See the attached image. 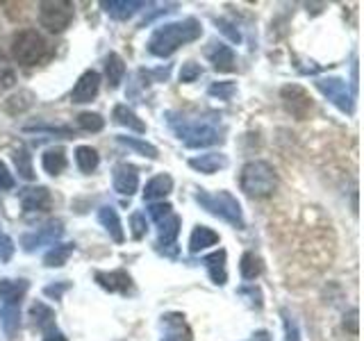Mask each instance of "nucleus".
Instances as JSON below:
<instances>
[{
	"label": "nucleus",
	"instance_id": "nucleus-7",
	"mask_svg": "<svg viewBox=\"0 0 364 341\" xmlns=\"http://www.w3.org/2000/svg\"><path fill=\"white\" fill-rule=\"evenodd\" d=\"M314 85L337 109H341L344 114H353V96H350L348 85L344 80L341 77H318Z\"/></svg>",
	"mask_w": 364,
	"mask_h": 341
},
{
	"label": "nucleus",
	"instance_id": "nucleus-20",
	"mask_svg": "<svg viewBox=\"0 0 364 341\" xmlns=\"http://www.w3.org/2000/svg\"><path fill=\"white\" fill-rule=\"evenodd\" d=\"M225 164H228V159L221 153H208V155H200V157H191L189 159V166L200 170V173H205V175L216 173V170L223 168Z\"/></svg>",
	"mask_w": 364,
	"mask_h": 341
},
{
	"label": "nucleus",
	"instance_id": "nucleus-26",
	"mask_svg": "<svg viewBox=\"0 0 364 341\" xmlns=\"http://www.w3.org/2000/svg\"><path fill=\"white\" fill-rule=\"evenodd\" d=\"M75 164L82 173H94L100 164V155L96 153V148H91V146H77L75 148Z\"/></svg>",
	"mask_w": 364,
	"mask_h": 341
},
{
	"label": "nucleus",
	"instance_id": "nucleus-21",
	"mask_svg": "<svg viewBox=\"0 0 364 341\" xmlns=\"http://www.w3.org/2000/svg\"><path fill=\"white\" fill-rule=\"evenodd\" d=\"M159 239H157V246L159 248H168V246H173L176 244V239H178V232H180V216L176 214H171L166 216L164 221H159Z\"/></svg>",
	"mask_w": 364,
	"mask_h": 341
},
{
	"label": "nucleus",
	"instance_id": "nucleus-10",
	"mask_svg": "<svg viewBox=\"0 0 364 341\" xmlns=\"http://www.w3.org/2000/svg\"><path fill=\"white\" fill-rule=\"evenodd\" d=\"M112 182H114V191L121 193V196H132V193L139 189V173H136V168L132 164H119L114 168V175H112Z\"/></svg>",
	"mask_w": 364,
	"mask_h": 341
},
{
	"label": "nucleus",
	"instance_id": "nucleus-13",
	"mask_svg": "<svg viewBox=\"0 0 364 341\" xmlns=\"http://www.w3.org/2000/svg\"><path fill=\"white\" fill-rule=\"evenodd\" d=\"M162 328H164L162 341H191V330L185 323V316L182 314L173 312L162 316Z\"/></svg>",
	"mask_w": 364,
	"mask_h": 341
},
{
	"label": "nucleus",
	"instance_id": "nucleus-43",
	"mask_svg": "<svg viewBox=\"0 0 364 341\" xmlns=\"http://www.w3.org/2000/svg\"><path fill=\"white\" fill-rule=\"evenodd\" d=\"M0 189H3V191L14 189V175L9 173V168L5 166V162H0Z\"/></svg>",
	"mask_w": 364,
	"mask_h": 341
},
{
	"label": "nucleus",
	"instance_id": "nucleus-31",
	"mask_svg": "<svg viewBox=\"0 0 364 341\" xmlns=\"http://www.w3.org/2000/svg\"><path fill=\"white\" fill-rule=\"evenodd\" d=\"M11 159H14V166L18 170V175L23 180H34V166H32V155L28 153V148H16L14 155H11Z\"/></svg>",
	"mask_w": 364,
	"mask_h": 341
},
{
	"label": "nucleus",
	"instance_id": "nucleus-27",
	"mask_svg": "<svg viewBox=\"0 0 364 341\" xmlns=\"http://www.w3.org/2000/svg\"><path fill=\"white\" fill-rule=\"evenodd\" d=\"M123 75H125V62L121 60V55L109 53L105 60V77H107L109 89H117L121 85Z\"/></svg>",
	"mask_w": 364,
	"mask_h": 341
},
{
	"label": "nucleus",
	"instance_id": "nucleus-38",
	"mask_svg": "<svg viewBox=\"0 0 364 341\" xmlns=\"http://www.w3.org/2000/svg\"><path fill=\"white\" fill-rule=\"evenodd\" d=\"M235 91H237L235 82H216V85L210 87V94L212 96H219L223 100H230L235 96Z\"/></svg>",
	"mask_w": 364,
	"mask_h": 341
},
{
	"label": "nucleus",
	"instance_id": "nucleus-25",
	"mask_svg": "<svg viewBox=\"0 0 364 341\" xmlns=\"http://www.w3.org/2000/svg\"><path fill=\"white\" fill-rule=\"evenodd\" d=\"M41 166L48 175H60L66 168V153L62 148H48L41 157Z\"/></svg>",
	"mask_w": 364,
	"mask_h": 341
},
{
	"label": "nucleus",
	"instance_id": "nucleus-14",
	"mask_svg": "<svg viewBox=\"0 0 364 341\" xmlns=\"http://www.w3.org/2000/svg\"><path fill=\"white\" fill-rule=\"evenodd\" d=\"M21 205L28 214L30 212H46L50 207V191L46 187H30L21 191Z\"/></svg>",
	"mask_w": 364,
	"mask_h": 341
},
{
	"label": "nucleus",
	"instance_id": "nucleus-11",
	"mask_svg": "<svg viewBox=\"0 0 364 341\" xmlns=\"http://www.w3.org/2000/svg\"><path fill=\"white\" fill-rule=\"evenodd\" d=\"M98 89H100V75L96 71H85L71 91V102H77V105L91 102L98 96Z\"/></svg>",
	"mask_w": 364,
	"mask_h": 341
},
{
	"label": "nucleus",
	"instance_id": "nucleus-35",
	"mask_svg": "<svg viewBox=\"0 0 364 341\" xmlns=\"http://www.w3.org/2000/svg\"><path fill=\"white\" fill-rule=\"evenodd\" d=\"M16 77H14V71H11V66L7 64V60L3 55H0V91H5L9 87H14Z\"/></svg>",
	"mask_w": 364,
	"mask_h": 341
},
{
	"label": "nucleus",
	"instance_id": "nucleus-16",
	"mask_svg": "<svg viewBox=\"0 0 364 341\" xmlns=\"http://www.w3.org/2000/svg\"><path fill=\"white\" fill-rule=\"evenodd\" d=\"M96 282L100 284L102 289L107 291H121V293H128L132 289V280L125 271H109V273H96Z\"/></svg>",
	"mask_w": 364,
	"mask_h": 341
},
{
	"label": "nucleus",
	"instance_id": "nucleus-1",
	"mask_svg": "<svg viewBox=\"0 0 364 341\" xmlns=\"http://www.w3.org/2000/svg\"><path fill=\"white\" fill-rule=\"evenodd\" d=\"M200 34H203V28L196 18L166 23V26L157 28L153 32L151 41H148V53L155 57H168V55H173L180 45L196 41Z\"/></svg>",
	"mask_w": 364,
	"mask_h": 341
},
{
	"label": "nucleus",
	"instance_id": "nucleus-45",
	"mask_svg": "<svg viewBox=\"0 0 364 341\" xmlns=\"http://www.w3.org/2000/svg\"><path fill=\"white\" fill-rule=\"evenodd\" d=\"M43 341H68V339L57 328H53V330H48V332H43Z\"/></svg>",
	"mask_w": 364,
	"mask_h": 341
},
{
	"label": "nucleus",
	"instance_id": "nucleus-42",
	"mask_svg": "<svg viewBox=\"0 0 364 341\" xmlns=\"http://www.w3.org/2000/svg\"><path fill=\"white\" fill-rule=\"evenodd\" d=\"M216 26H219V30L225 34V37H230V41H235V43L242 41V34H239V30H235L232 23H228L223 18H216Z\"/></svg>",
	"mask_w": 364,
	"mask_h": 341
},
{
	"label": "nucleus",
	"instance_id": "nucleus-44",
	"mask_svg": "<svg viewBox=\"0 0 364 341\" xmlns=\"http://www.w3.org/2000/svg\"><path fill=\"white\" fill-rule=\"evenodd\" d=\"M66 289H68V284H66V282H64V284H57V287H55V284H50V287H46V289H43V293H46V296H53V298H60V296H62Z\"/></svg>",
	"mask_w": 364,
	"mask_h": 341
},
{
	"label": "nucleus",
	"instance_id": "nucleus-6",
	"mask_svg": "<svg viewBox=\"0 0 364 341\" xmlns=\"http://www.w3.org/2000/svg\"><path fill=\"white\" fill-rule=\"evenodd\" d=\"M73 21V5L66 3V0H48V3L39 5V23L41 28L48 32L57 34L64 32Z\"/></svg>",
	"mask_w": 364,
	"mask_h": 341
},
{
	"label": "nucleus",
	"instance_id": "nucleus-17",
	"mask_svg": "<svg viewBox=\"0 0 364 341\" xmlns=\"http://www.w3.org/2000/svg\"><path fill=\"white\" fill-rule=\"evenodd\" d=\"M98 221L109 232V237L114 239V242H117V244L125 242V232H123V225H121V219H119V212L114 210L112 205H102V207L98 210Z\"/></svg>",
	"mask_w": 364,
	"mask_h": 341
},
{
	"label": "nucleus",
	"instance_id": "nucleus-3",
	"mask_svg": "<svg viewBox=\"0 0 364 341\" xmlns=\"http://www.w3.org/2000/svg\"><path fill=\"white\" fill-rule=\"evenodd\" d=\"M239 187L253 198H267L278 187V173L271 164L259 162V159L248 162L242 168V175H239Z\"/></svg>",
	"mask_w": 364,
	"mask_h": 341
},
{
	"label": "nucleus",
	"instance_id": "nucleus-9",
	"mask_svg": "<svg viewBox=\"0 0 364 341\" xmlns=\"http://www.w3.org/2000/svg\"><path fill=\"white\" fill-rule=\"evenodd\" d=\"M64 234V227H62V221H55V223H48L39 227L37 232H30V234H23L21 237V246L32 253V250H37L41 246H55V242Z\"/></svg>",
	"mask_w": 364,
	"mask_h": 341
},
{
	"label": "nucleus",
	"instance_id": "nucleus-2",
	"mask_svg": "<svg viewBox=\"0 0 364 341\" xmlns=\"http://www.w3.org/2000/svg\"><path fill=\"white\" fill-rule=\"evenodd\" d=\"M168 123L173 132L178 134V139L185 144L187 148H208L214 144H221V132L219 128L208 121V119H185V117H176V114H168Z\"/></svg>",
	"mask_w": 364,
	"mask_h": 341
},
{
	"label": "nucleus",
	"instance_id": "nucleus-5",
	"mask_svg": "<svg viewBox=\"0 0 364 341\" xmlns=\"http://www.w3.org/2000/svg\"><path fill=\"white\" fill-rule=\"evenodd\" d=\"M46 53H48V43L37 30H21L11 39V57L21 66H34L39 64Z\"/></svg>",
	"mask_w": 364,
	"mask_h": 341
},
{
	"label": "nucleus",
	"instance_id": "nucleus-36",
	"mask_svg": "<svg viewBox=\"0 0 364 341\" xmlns=\"http://www.w3.org/2000/svg\"><path fill=\"white\" fill-rule=\"evenodd\" d=\"M171 210H173V207H171L168 202H153L151 207H148V216H151V219H153L155 223H159V221H164L166 216L173 214Z\"/></svg>",
	"mask_w": 364,
	"mask_h": 341
},
{
	"label": "nucleus",
	"instance_id": "nucleus-37",
	"mask_svg": "<svg viewBox=\"0 0 364 341\" xmlns=\"http://www.w3.org/2000/svg\"><path fill=\"white\" fill-rule=\"evenodd\" d=\"M200 73H203V68H200L198 64H193V62L182 64V68H180V82L189 85V82H193L196 77H200Z\"/></svg>",
	"mask_w": 364,
	"mask_h": 341
},
{
	"label": "nucleus",
	"instance_id": "nucleus-15",
	"mask_svg": "<svg viewBox=\"0 0 364 341\" xmlns=\"http://www.w3.org/2000/svg\"><path fill=\"white\" fill-rule=\"evenodd\" d=\"M28 280H9L3 278L0 280V301H3V307H21L23 296L28 291Z\"/></svg>",
	"mask_w": 364,
	"mask_h": 341
},
{
	"label": "nucleus",
	"instance_id": "nucleus-22",
	"mask_svg": "<svg viewBox=\"0 0 364 341\" xmlns=\"http://www.w3.org/2000/svg\"><path fill=\"white\" fill-rule=\"evenodd\" d=\"M203 264L208 266V273L214 284L223 287L225 280H228V273H225V250H216V253L208 255L203 259Z\"/></svg>",
	"mask_w": 364,
	"mask_h": 341
},
{
	"label": "nucleus",
	"instance_id": "nucleus-18",
	"mask_svg": "<svg viewBox=\"0 0 364 341\" xmlns=\"http://www.w3.org/2000/svg\"><path fill=\"white\" fill-rule=\"evenodd\" d=\"M100 5L105 7V11L112 18L125 21V18H130L136 9H141L146 3H136V0H102Z\"/></svg>",
	"mask_w": 364,
	"mask_h": 341
},
{
	"label": "nucleus",
	"instance_id": "nucleus-32",
	"mask_svg": "<svg viewBox=\"0 0 364 341\" xmlns=\"http://www.w3.org/2000/svg\"><path fill=\"white\" fill-rule=\"evenodd\" d=\"M262 259L255 253H244L242 261H239V271H242V278L244 280H255L259 273H262Z\"/></svg>",
	"mask_w": 364,
	"mask_h": 341
},
{
	"label": "nucleus",
	"instance_id": "nucleus-39",
	"mask_svg": "<svg viewBox=\"0 0 364 341\" xmlns=\"http://www.w3.org/2000/svg\"><path fill=\"white\" fill-rule=\"evenodd\" d=\"M130 227H132V237L134 239H141L148 230V225H146V216L141 212H134L130 216Z\"/></svg>",
	"mask_w": 364,
	"mask_h": 341
},
{
	"label": "nucleus",
	"instance_id": "nucleus-23",
	"mask_svg": "<svg viewBox=\"0 0 364 341\" xmlns=\"http://www.w3.org/2000/svg\"><path fill=\"white\" fill-rule=\"evenodd\" d=\"M112 117H114V121H117L119 125H123V128H128L132 132H139V134L146 132V123L139 117H136V114L128 105H117V107H114Z\"/></svg>",
	"mask_w": 364,
	"mask_h": 341
},
{
	"label": "nucleus",
	"instance_id": "nucleus-24",
	"mask_svg": "<svg viewBox=\"0 0 364 341\" xmlns=\"http://www.w3.org/2000/svg\"><path fill=\"white\" fill-rule=\"evenodd\" d=\"M171 189H173V180H171V175L162 173V175H155L151 182L146 185L144 189V198L146 200H157V198H166Z\"/></svg>",
	"mask_w": 364,
	"mask_h": 341
},
{
	"label": "nucleus",
	"instance_id": "nucleus-12",
	"mask_svg": "<svg viewBox=\"0 0 364 341\" xmlns=\"http://www.w3.org/2000/svg\"><path fill=\"white\" fill-rule=\"evenodd\" d=\"M208 60L212 62V66L216 68L219 73H230L235 71V53L230 45H225L221 41H212L210 48L205 50Z\"/></svg>",
	"mask_w": 364,
	"mask_h": 341
},
{
	"label": "nucleus",
	"instance_id": "nucleus-41",
	"mask_svg": "<svg viewBox=\"0 0 364 341\" xmlns=\"http://www.w3.org/2000/svg\"><path fill=\"white\" fill-rule=\"evenodd\" d=\"M14 242L7 234H0V261H9L14 255Z\"/></svg>",
	"mask_w": 364,
	"mask_h": 341
},
{
	"label": "nucleus",
	"instance_id": "nucleus-19",
	"mask_svg": "<svg viewBox=\"0 0 364 341\" xmlns=\"http://www.w3.org/2000/svg\"><path fill=\"white\" fill-rule=\"evenodd\" d=\"M219 244V234H216L212 227L208 225H196L191 232V239H189V250L191 253H200V250L210 248V246H216Z\"/></svg>",
	"mask_w": 364,
	"mask_h": 341
},
{
	"label": "nucleus",
	"instance_id": "nucleus-8",
	"mask_svg": "<svg viewBox=\"0 0 364 341\" xmlns=\"http://www.w3.org/2000/svg\"><path fill=\"white\" fill-rule=\"evenodd\" d=\"M280 98H282L284 107H287V112L291 114V117L301 119V121L310 117L314 102H312V96L307 94V91L301 85H287V87H282Z\"/></svg>",
	"mask_w": 364,
	"mask_h": 341
},
{
	"label": "nucleus",
	"instance_id": "nucleus-28",
	"mask_svg": "<svg viewBox=\"0 0 364 341\" xmlns=\"http://www.w3.org/2000/svg\"><path fill=\"white\" fill-rule=\"evenodd\" d=\"M73 250H75V244H57L48 250V253H46L43 264L48 269H60L66 264L68 257L73 255Z\"/></svg>",
	"mask_w": 364,
	"mask_h": 341
},
{
	"label": "nucleus",
	"instance_id": "nucleus-40",
	"mask_svg": "<svg viewBox=\"0 0 364 341\" xmlns=\"http://www.w3.org/2000/svg\"><path fill=\"white\" fill-rule=\"evenodd\" d=\"M282 316H284V335H287V341H301L299 325H296V321L287 312H282Z\"/></svg>",
	"mask_w": 364,
	"mask_h": 341
},
{
	"label": "nucleus",
	"instance_id": "nucleus-33",
	"mask_svg": "<svg viewBox=\"0 0 364 341\" xmlns=\"http://www.w3.org/2000/svg\"><path fill=\"white\" fill-rule=\"evenodd\" d=\"M119 141L121 144H125L128 148H134L136 153H141V155H146V157H151V159H157V148L153 146V144H148V141H144V139H136V136H119Z\"/></svg>",
	"mask_w": 364,
	"mask_h": 341
},
{
	"label": "nucleus",
	"instance_id": "nucleus-30",
	"mask_svg": "<svg viewBox=\"0 0 364 341\" xmlns=\"http://www.w3.org/2000/svg\"><path fill=\"white\" fill-rule=\"evenodd\" d=\"M0 325H3L5 335L9 339H14L18 328H21V310L18 307H3V310H0Z\"/></svg>",
	"mask_w": 364,
	"mask_h": 341
},
{
	"label": "nucleus",
	"instance_id": "nucleus-34",
	"mask_svg": "<svg viewBox=\"0 0 364 341\" xmlns=\"http://www.w3.org/2000/svg\"><path fill=\"white\" fill-rule=\"evenodd\" d=\"M77 125L87 132H100L102 128H105V119L96 112H82L77 117Z\"/></svg>",
	"mask_w": 364,
	"mask_h": 341
},
{
	"label": "nucleus",
	"instance_id": "nucleus-46",
	"mask_svg": "<svg viewBox=\"0 0 364 341\" xmlns=\"http://www.w3.org/2000/svg\"><path fill=\"white\" fill-rule=\"evenodd\" d=\"M257 341H269V332H257Z\"/></svg>",
	"mask_w": 364,
	"mask_h": 341
},
{
	"label": "nucleus",
	"instance_id": "nucleus-29",
	"mask_svg": "<svg viewBox=\"0 0 364 341\" xmlns=\"http://www.w3.org/2000/svg\"><path fill=\"white\" fill-rule=\"evenodd\" d=\"M30 316H32L34 325L41 328L43 332H48V330L55 328V312L46 303H41V301H37L30 307Z\"/></svg>",
	"mask_w": 364,
	"mask_h": 341
},
{
	"label": "nucleus",
	"instance_id": "nucleus-4",
	"mask_svg": "<svg viewBox=\"0 0 364 341\" xmlns=\"http://www.w3.org/2000/svg\"><path fill=\"white\" fill-rule=\"evenodd\" d=\"M196 202L203 210H208L210 214L219 216L225 223H230L237 230L244 227V214H242V205L232 196L230 191H219V193H210V191H198L196 193Z\"/></svg>",
	"mask_w": 364,
	"mask_h": 341
}]
</instances>
